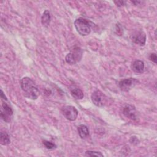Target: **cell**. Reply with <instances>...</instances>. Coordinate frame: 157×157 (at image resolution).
<instances>
[{
    "instance_id": "obj_1",
    "label": "cell",
    "mask_w": 157,
    "mask_h": 157,
    "mask_svg": "<svg viewBox=\"0 0 157 157\" xmlns=\"http://www.w3.org/2000/svg\"><path fill=\"white\" fill-rule=\"evenodd\" d=\"M24 96L30 99H36L40 95V91L35 82L29 77H23L20 82Z\"/></svg>"
},
{
    "instance_id": "obj_2",
    "label": "cell",
    "mask_w": 157,
    "mask_h": 157,
    "mask_svg": "<svg viewBox=\"0 0 157 157\" xmlns=\"http://www.w3.org/2000/svg\"><path fill=\"white\" fill-rule=\"evenodd\" d=\"M74 26L79 34L83 36H87L91 33L90 22L83 18H78L74 21Z\"/></svg>"
},
{
    "instance_id": "obj_3",
    "label": "cell",
    "mask_w": 157,
    "mask_h": 157,
    "mask_svg": "<svg viewBox=\"0 0 157 157\" xmlns=\"http://www.w3.org/2000/svg\"><path fill=\"white\" fill-rule=\"evenodd\" d=\"M82 54L83 51L80 47H75L71 50L70 53L67 54L65 60L69 64H75L81 60Z\"/></svg>"
},
{
    "instance_id": "obj_4",
    "label": "cell",
    "mask_w": 157,
    "mask_h": 157,
    "mask_svg": "<svg viewBox=\"0 0 157 157\" xmlns=\"http://www.w3.org/2000/svg\"><path fill=\"white\" fill-rule=\"evenodd\" d=\"M91 101L93 103L98 107L104 106L108 100L107 96L100 90H95L91 96Z\"/></svg>"
},
{
    "instance_id": "obj_5",
    "label": "cell",
    "mask_w": 157,
    "mask_h": 157,
    "mask_svg": "<svg viewBox=\"0 0 157 157\" xmlns=\"http://www.w3.org/2000/svg\"><path fill=\"white\" fill-rule=\"evenodd\" d=\"M62 115L68 120L74 121L78 117V110L72 105H64L61 109Z\"/></svg>"
},
{
    "instance_id": "obj_6",
    "label": "cell",
    "mask_w": 157,
    "mask_h": 157,
    "mask_svg": "<svg viewBox=\"0 0 157 157\" xmlns=\"http://www.w3.org/2000/svg\"><path fill=\"white\" fill-rule=\"evenodd\" d=\"M139 83V80L135 78H128L120 81L118 86L121 91L127 92L131 90Z\"/></svg>"
},
{
    "instance_id": "obj_7",
    "label": "cell",
    "mask_w": 157,
    "mask_h": 157,
    "mask_svg": "<svg viewBox=\"0 0 157 157\" xmlns=\"http://www.w3.org/2000/svg\"><path fill=\"white\" fill-rule=\"evenodd\" d=\"M122 113L125 117L131 120L136 121L138 118V112L136 108L131 105H124L122 109Z\"/></svg>"
},
{
    "instance_id": "obj_8",
    "label": "cell",
    "mask_w": 157,
    "mask_h": 157,
    "mask_svg": "<svg viewBox=\"0 0 157 157\" xmlns=\"http://www.w3.org/2000/svg\"><path fill=\"white\" fill-rule=\"evenodd\" d=\"M131 40L139 46H144L145 44L147 36L143 31H136L131 35Z\"/></svg>"
},
{
    "instance_id": "obj_9",
    "label": "cell",
    "mask_w": 157,
    "mask_h": 157,
    "mask_svg": "<svg viewBox=\"0 0 157 157\" xmlns=\"http://www.w3.org/2000/svg\"><path fill=\"white\" fill-rule=\"evenodd\" d=\"M13 115L12 108L5 102H3L1 109V117L6 122H9L11 120V117Z\"/></svg>"
},
{
    "instance_id": "obj_10",
    "label": "cell",
    "mask_w": 157,
    "mask_h": 157,
    "mask_svg": "<svg viewBox=\"0 0 157 157\" xmlns=\"http://www.w3.org/2000/svg\"><path fill=\"white\" fill-rule=\"evenodd\" d=\"M131 68L136 73H142L144 71V63L142 61L136 60L132 63Z\"/></svg>"
},
{
    "instance_id": "obj_11",
    "label": "cell",
    "mask_w": 157,
    "mask_h": 157,
    "mask_svg": "<svg viewBox=\"0 0 157 157\" xmlns=\"http://www.w3.org/2000/svg\"><path fill=\"white\" fill-rule=\"evenodd\" d=\"M77 131L79 134V136L82 139H85L89 135V129L88 127L84 124H80L77 128Z\"/></svg>"
},
{
    "instance_id": "obj_12",
    "label": "cell",
    "mask_w": 157,
    "mask_h": 157,
    "mask_svg": "<svg viewBox=\"0 0 157 157\" xmlns=\"http://www.w3.org/2000/svg\"><path fill=\"white\" fill-rule=\"evenodd\" d=\"M50 13L48 10H45L41 17L42 24L45 26H48L50 23Z\"/></svg>"
},
{
    "instance_id": "obj_13",
    "label": "cell",
    "mask_w": 157,
    "mask_h": 157,
    "mask_svg": "<svg viewBox=\"0 0 157 157\" xmlns=\"http://www.w3.org/2000/svg\"><path fill=\"white\" fill-rule=\"evenodd\" d=\"M71 94L72 96L75 99H82L84 96L83 92L78 88H74L71 89Z\"/></svg>"
},
{
    "instance_id": "obj_14",
    "label": "cell",
    "mask_w": 157,
    "mask_h": 157,
    "mask_svg": "<svg viewBox=\"0 0 157 157\" xmlns=\"http://www.w3.org/2000/svg\"><path fill=\"white\" fill-rule=\"evenodd\" d=\"M0 143L2 145H7L10 143V140L9 134L5 131L1 132Z\"/></svg>"
},
{
    "instance_id": "obj_15",
    "label": "cell",
    "mask_w": 157,
    "mask_h": 157,
    "mask_svg": "<svg viewBox=\"0 0 157 157\" xmlns=\"http://www.w3.org/2000/svg\"><path fill=\"white\" fill-rule=\"evenodd\" d=\"M86 156H104L103 154L100 151H91V150H88L85 152V154Z\"/></svg>"
},
{
    "instance_id": "obj_16",
    "label": "cell",
    "mask_w": 157,
    "mask_h": 157,
    "mask_svg": "<svg viewBox=\"0 0 157 157\" xmlns=\"http://www.w3.org/2000/svg\"><path fill=\"white\" fill-rule=\"evenodd\" d=\"M43 144L45 146V147L48 150H52L56 147V145L53 143L52 142L48 141V140H43Z\"/></svg>"
},
{
    "instance_id": "obj_17",
    "label": "cell",
    "mask_w": 157,
    "mask_h": 157,
    "mask_svg": "<svg viewBox=\"0 0 157 157\" xmlns=\"http://www.w3.org/2000/svg\"><path fill=\"white\" fill-rule=\"evenodd\" d=\"M149 59L153 61L155 63H156V59H157V57H156V53H151L149 56Z\"/></svg>"
},
{
    "instance_id": "obj_18",
    "label": "cell",
    "mask_w": 157,
    "mask_h": 157,
    "mask_svg": "<svg viewBox=\"0 0 157 157\" xmlns=\"http://www.w3.org/2000/svg\"><path fill=\"white\" fill-rule=\"evenodd\" d=\"M114 3H115L118 7H121V6H123L125 4V1H114Z\"/></svg>"
},
{
    "instance_id": "obj_19",
    "label": "cell",
    "mask_w": 157,
    "mask_h": 157,
    "mask_svg": "<svg viewBox=\"0 0 157 157\" xmlns=\"http://www.w3.org/2000/svg\"><path fill=\"white\" fill-rule=\"evenodd\" d=\"M1 98L2 99H4V100H7V98H6V96L4 94L2 90H1Z\"/></svg>"
}]
</instances>
